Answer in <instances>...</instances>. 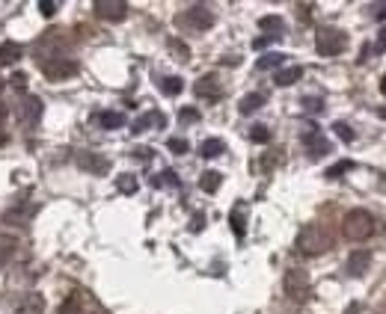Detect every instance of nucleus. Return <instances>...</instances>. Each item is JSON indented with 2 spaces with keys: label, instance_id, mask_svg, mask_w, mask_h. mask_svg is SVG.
Returning <instances> with one entry per match:
<instances>
[{
  "label": "nucleus",
  "instance_id": "nucleus-1",
  "mask_svg": "<svg viewBox=\"0 0 386 314\" xmlns=\"http://www.w3.org/2000/svg\"><path fill=\"white\" fill-rule=\"evenodd\" d=\"M297 252H303V255H321V252H327V249L333 246V234L327 231V225H321V222H306L301 231H297Z\"/></svg>",
  "mask_w": 386,
  "mask_h": 314
},
{
  "label": "nucleus",
  "instance_id": "nucleus-2",
  "mask_svg": "<svg viewBox=\"0 0 386 314\" xmlns=\"http://www.w3.org/2000/svg\"><path fill=\"white\" fill-rule=\"evenodd\" d=\"M375 229H378V220L371 217L368 210H363V208H354V210H347L345 217H342V234L351 243L368 241V237L375 234Z\"/></svg>",
  "mask_w": 386,
  "mask_h": 314
},
{
  "label": "nucleus",
  "instance_id": "nucleus-3",
  "mask_svg": "<svg viewBox=\"0 0 386 314\" xmlns=\"http://www.w3.org/2000/svg\"><path fill=\"white\" fill-rule=\"evenodd\" d=\"M211 24H214V12H211L208 6H202V3H193V6H188L184 12L176 15V27L188 30V33H205Z\"/></svg>",
  "mask_w": 386,
  "mask_h": 314
},
{
  "label": "nucleus",
  "instance_id": "nucleus-4",
  "mask_svg": "<svg viewBox=\"0 0 386 314\" xmlns=\"http://www.w3.org/2000/svg\"><path fill=\"white\" fill-rule=\"evenodd\" d=\"M66 57V39L60 36V30H48L39 42H36V62L45 66V62L51 59H60Z\"/></svg>",
  "mask_w": 386,
  "mask_h": 314
},
{
  "label": "nucleus",
  "instance_id": "nucleus-5",
  "mask_svg": "<svg viewBox=\"0 0 386 314\" xmlns=\"http://www.w3.org/2000/svg\"><path fill=\"white\" fill-rule=\"evenodd\" d=\"M282 287H285V294H289V299H294V303H303V299H309L312 282H309V273H306V270L291 267V270H285Z\"/></svg>",
  "mask_w": 386,
  "mask_h": 314
},
{
  "label": "nucleus",
  "instance_id": "nucleus-6",
  "mask_svg": "<svg viewBox=\"0 0 386 314\" xmlns=\"http://www.w3.org/2000/svg\"><path fill=\"white\" fill-rule=\"evenodd\" d=\"M345 45H347V36L342 30H336V27H318L315 33V48H318V54L321 57H339L345 51Z\"/></svg>",
  "mask_w": 386,
  "mask_h": 314
},
{
  "label": "nucleus",
  "instance_id": "nucleus-7",
  "mask_svg": "<svg viewBox=\"0 0 386 314\" xmlns=\"http://www.w3.org/2000/svg\"><path fill=\"white\" fill-rule=\"evenodd\" d=\"M42 116V101L36 95H21V101L15 104V119L24 124V128H30V124H36Z\"/></svg>",
  "mask_w": 386,
  "mask_h": 314
},
{
  "label": "nucleus",
  "instance_id": "nucleus-8",
  "mask_svg": "<svg viewBox=\"0 0 386 314\" xmlns=\"http://www.w3.org/2000/svg\"><path fill=\"white\" fill-rule=\"evenodd\" d=\"M303 145L312 160H321L324 155H330V143L324 140V134L318 131V124H306L303 128Z\"/></svg>",
  "mask_w": 386,
  "mask_h": 314
},
{
  "label": "nucleus",
  "instance_id": "nucleus-9",
  "mask_svg": "<svg viewBox=\"0 0 386 314\" xmlns=\"http://www.w3.org/2000/svg\"><path fill=\"white\" fill-rule=\"evenodd\" d=\"M42 71H45L48 80H66V78H74V74H78V62L71 57H60V59L45 62Z\"/></svg>",
  "mask_w": 386,
  "mask_h": 314
},
{
  "label": "nucleus",
  "instance_id": "nucleus-10",
  "mask_svg": "<svg viewBox=\"0 0 386 314\" xmlns=\"http://www.w3.org/2000/svg\"><path fill=\"white\" fill-rule=\"evenodd\" d=\"M92 9H95V15L104 18V21H122V18L128 15V3H125V0H95Z\"/></svg>",
  "mask_w": 386,
  "mask_h": 314
},
{
  "label": "nucleus",
  "instance_id": "nucleus-11",
  "mask_svg": "<svg viewBox=\"0 0 386 314\" xmlns=\"http://www.w3.org/2000/svg\"><path fill=\"white\" fill-rule=\"evenodd\" d=\"M78 166L90 175H107L110 172V160L98 152H81L78 155Z\"/></svg>",
  "mask_w": 386,
  "mask_h": 314
},
{
  "label": "nucleus",
  "instance_id": "nucleus-12",
  "mask_svg": "<svg viewBox=\"0 0 386 314\" xmlns=\"http://www.w3.org/2000/svg\"><path fill=\"white\" fill-rule=\"evenodd\" d=\"M193 92H196L199 98H220V95H223V86H220V80L214 78V74H205V78L196 80Z\"/></svg>",
  "mask_w": 386,
  "mask_h": 314
},
{
  "label": "nucleus",
  "instance_id": "nucleus-13",
  "mask_svg": "<svg viewBox=\"0 0 386 314\" xmlns=\"http://www.w3.org/2000/svg\"><path fill=\"white\" fill-rule=\"evenodd\" d=\"M33 213H36V205L24 202V205H18V208H9V210L4 213V222H9V225H27V222L33 220Z\"/></svg>",
  "mask_w": 386,
  "mask_h": 314
},
{
  "label": "nucleus",
  "instance_id": "nucleus-14",
  "mask_svg": "<svg viewBox=\"0 0 386 314\" xmlns=\"http://www.w3.org/2000/svg\"><path fill=\"white\" fill-rule=\"evenodd\" d=\"M15 314H45V297L42 294H24L15 306Z\"/></svg>",
  "mask_w": 386,
  "mask_h": 314
},
{
  "label": "nucleus",
  "instance_id": "nucleus-15",
  "mask_svg": "<svg viewBox=\"0 0 386 314\" xmlns=\"http://www.w3.org/2000/svg\"><path fill=\"white\" fill-rule=\"evenodd\" d=\"M152 124H160V128H164V124H167L164 113H158V110H149V113H143V116L131 124V131H134V134H143V131L152 128Z\"/></svg>",
  "mask_w": 386,
  "mask_h": 314
},
{
  "label": "nucleus",
  "instance_id": "nucleus-16",
  "mask_svg": "<svg viewBox=\"0 0 386 314\" xmlns=\"http://www.w3.org/2000/svg\"><path fill=\"white\" fill-rule=\"evenodd\" d=\"M371 264V252H366V249H357V252L347 258V276H363L368 270Z\"/></svg>",
  "mask_w": 386,
  "mask_h": 314
},
{
  "label": "nucleus",
  "instance_id": "nucleus-17",
  "mask_svg": "<svg viewBox=\"0 0 386 314\" xmlns=\"http://www.w3.org/2000/svg\"><path fill=\"white\" fill-rule=\"evenodd\" d=\"M18 252V241L12 234H0V267H6V264L15 258Z\"/></svg>",
  "mask_w": 386,
  "mask_h": 314
},
{
  "label": "nucleus",
  "instance_id": "nucleus-18",
  "mask_svg": "<svg viewBox=\"0 0 386 314\" xmlns=\"http://www.w3.org/2000/svg\"><path fill=\"white\" fill-rule=\"evenodd\" d=\"M98 124L107 131H116V128H125V116H122L119 110H104V113H98Z\"/></svg>",
  "mask_w": 386,
  "mask_h": 314
},
{
  "label": "nucleus",
  "instance_id": "nucleus-19",
  "mask_svg": "<svg viewBox=\"0 0 386 314\" xmlns=\"http://www.w3.org/2000/svg\"><path fill=\"white\" fill-rule=\"evenodd\" d=\"M303 78V69L301 66H289V69H280L277 74H273V83L277 86H291Z\"/></svg>",
  "mask_w": 386,
  "mask_h": 314
},
{
  "label": "nucleus",
  "instance_id": "nucleus-20",
  "mask_svg": "<svg viewBox=\"0 0 386 314\" xmlns=\"http://www.w3.org/2000/svg\"><path fill=\"white\" fill-rule=\"evenodd\" d=\"M261 107H265V92H250V95H244L241 104H238V110L244 113V116H250V113H256V110H261Z\"/></svg>",
  "mask_w": 386,
  "mask_h": 314
},
{
  "label": "nucleus",
  "instance_id": "nucleus-21",
  "mask_svg": "<svg viewBox=\"0 0 386 314\" xmlns=\"http://www.w3.org/2000/svg\"><path fill=\"white\" fill-rule=\"evenodd\" d=\"M21 45L18 42H4L0 45V66H12V62L21 59Z\"/></svg>",
  "mask_w": 386,
  "mask_h": 314
},
{
  "label": "nucleus",
  "instance_id": "nucleus-22",
  "mask_svg": "<svg viewBox=\"0 0 386 314\" xmlns=\"http://www.w3.org/2000/svg\"><path fill=\"white\" fill-rule=\"evenodd\" d=\"M259 27L261 30H270V36H285V21L280 15H265V18H259Z\"/></svg>",
  "mask_w": 386,
  "mask_h": 314
},
{
  "label": "nucleus",
  "instance_id": "nucleus-23",
  "mask_svg": "<svg viewBox=\"0 0 386 314\" xmlns=\"http://www.w3.org/2000/svg\"><path fill=\"white\" fill-rule=\"evenodd\" d=\"M223 152H226V143L217 140V136H214V140H205L202 145H199V155H202V157H220Z\"/></svg>",
  "mask_w": 386,
  "mask_h": 314
},
{
  "label": "nucleus",
  "instance_id": "nucleus-24",
  "mask_svg": "<svg viewBox=\"0 0 386 314\" xmlns=\"http://www.w3.org/2000/svg\"><path fill=\"white\" fill-rule=\"evenodd\" d=\"M282 62H285V54H277V51H273V54H265V57H261V59L256 62V69H259V71H268V69H280Z\"/></svg>",
  "mask_w": 386,
  "mask_h": 314
},
{
  "label": "nucleus",
  "instance_id": "nucleus-25",
  "mask_svg": "<svg viewBox=\"0 0 386 314\" xmlns=\"http://www.w3.org/2000/svg\"><path fill=\"white\" fill-rule=\"evenodd\" d=\"M220 181H223V175L211 169V172H202V178H199V187H202L205 193H214L217 187H220Z\"/></svg>",
  "mask_w": 386,
  "mask_h": 314
},
{
  "label": "nucleus",
  "instance_id": "nucleus-26",
  "mask_svg": "<svg viewBox=\"0 0 386 314\" xmlns=\"http://www.w3.org/2000/svg\"><path fill=\"white\" fill-rule=\"evenodd\" d=\"M158 86H160V92H164V95H179V92L184 90L181 78H160Z\"/></svg>",
  "mask_w": 386,
  "mask_h": 314
},
{
  "label": "nucleus",
  "instance_id": "nucleus-27",
  "mask_svg": "<svg viewBox=\"0 0 386 314\" xmlns=\"http://www.w3.org/2000/svg\"><path fill=\"white\" fill-rule=\"evenodd\" d=\"M232 231H235V237H244V205H238L232 210Z\"/></svg>",
  "mask_w": 386,
  "mask_h": 314
},
{
  "label": "nucleus",
  "instance_id": "nucleus-28",
  "mask_svg": "<svg viewBox=\"0 0 386 314\" xmlns=\"http://www.w3.org/2000/svg\"><path fill=\"white\" fill-rule=\"evenodd\" d=\"M116 187H119V193H137V178H134V175H119V178H116Z\"/></svg>",
  "mask_w": 386,
  "mask_h": 314
},
{
  "label": "nucleus",
  "instance_id": "nucleus-29",
  "mask_svg": "<svg viewBox=\"0 0 386 314\" xmlns=\"http://www.w3.org/2000/svg\"><path fill=\"white\" fill-rule=\"evenodd\" d=\"M250 140H253V143H268V140H270L268 124H253V128H250Z\"/></svg>",
  "mask_w": 386,
  "mask_h": 314
},
{
  "label": "nucleus",
  "instance_id": "nucleus-30",
  "mask_svg": "<svg viewBox=\"0 0 386 314\" xmlns=\"http://www.w3.org/2000/svg\"><path fill=\"white\" fill-rule=\"evenodd\" d=\"M152 184H155V187H164V184L176 187V184H179V178H176V172H172V169H164V172L158 175V178H152Z\"/></svg>",
  "mask_w": 386,
  "mask_h": 314
},
{
  "label": "nucleus",
  "instance_id": "nucleus-31",
  "mask_svg": "<svg viewBox=\"0 0 386 314\" xmlns=\"http://www.w3.org/2000/svg\"><path fill=\"white\" fill-rule=\"evenodd\" d=\"M347 169H354V163H351V160H339L336 166L327 169V178H342V175H345Z\"/></svg>",
  "mask_w": 386,
  "mask_h": 314
},
{
  "label": "nucleus",
  "instance_id": "nucleus-32",
  "mask_svg": "<svg viewBox=\"0 0 386 314\" xmlns=\"http://www.w3.org/2000/svg\"><path fill=\"white\" fill-rule=\"evenodd\" d=\"M333 131H336V136H339V140H345V143H351V140H354V131L347 128L345 122H336V124H333Z\"/></svg>",
  "mask_w": 386,
  "mask_h": 314
},
{
  "label": "nucleus",
  "instance_id": "nucleus-33",
  "mask_svg": "<svg viewBox=\"0 0 386 314\" xmlns=\"http://www.w3.org/2000/svg\"><path fill=\"white\" fill-rule=\"evenodd\" d=\"M167 145H170V152H172V155H184V152H188V148H191V145H188V140H179V136H172V140H170Z\"/></svg>",
  "mask_w": 386,
  "mask_h": 314
},
{
  "label": "nucleus",
  "instance_id": "nucleus-34",
  "mask_svg": "<svg viewBox=\"0 0 386 314\" xmlns=\"http://www.w3.org/2000/svg\"><path fill=\"white\" fill-rule=\"evenodd\" d=\"M12 86H15V90L21 92V95H27V74H12Z\"/></svg>",
  "mask_w": 386,
  "mask_h": 314
},
{
  "label": "nucleus",
  "instance_id": "nucleus-35",
  "mask_svg": "<svg viewBox=\"0 0 386 314\" xmlns=\"http://www.w3.org/2000/svg\"><path fill=\"white\" fill-rule=\"evenodd\" d=\"M179 122H184V124H188V122H199V110H193V107H184V110L179 113Z\"/></svg>",
  "mask_w": 386,
  "mask_h": 314
},
{
  "label": "nucleus",
  "instance_id": "nucleus-36",
  "mask_svg": "<svg viewBox=\"0 0 386 314\" xmlns=\"http://www.w3.org/2000/svg\"><path fill=\"white\" fill-rule=\"evenodd\" d=\"M57 6H60V3H54V0H39V9H42L45 18H51L54 12H57Z\"/></svg>",
  "mask_w": 386,
  "mask_h": 314
},
{
  "label": "nucleus",
  "instance_id": "nucleus-37",
  "mask_svg": "<svg viewBox=\"0 0 386 314\" xmlns=\"http://www.w3.org/2000/svg\"><path fill=\"white\" fill-rule=\"evenodd\" d=\"M368 15L371 18H386V0H383V3H371L368 6Z\"/></svg>",
  "mask_w": 386,
  "mask_h": 314
},
{
  "label": "nucleus",
  "instance_id": "nucleus-38",
  "mask_svg": "<svg viewBox=\"0 0 386 314\" xmlns=\"http://www.w3.org/2000/svg\"><path fill=\"white\" fill-rule=\"evenodd\" d=\"M170 48L179 54V59H181V62H188V59H191V51H188V48H184V45H179V42H170Z\"/></svg>",
  "mask_w": 386,
  "mask_h": 314
},
{
  "label": "nucleus",
  "instance_id": "nucleus-39",
  "mask_svg": "<svg viewBox=\"0 0 386 314\" xmlns=\"http://www.w3.org/2000/svg\"><path fill=\"white\" fill-rule=\"evenodd\" d=\"M303 107H306L309 113H318V110L324 107V101H321V98H303Z\"/></svg>",
  "mask_w": 386,
  "mask_h": 314
},
{
  "label": "nucleus",
  "instance_id": "nucleus-40",
  "mask_svg": "<svg viewBox=\"0 0 386 314\" xmlns=\"http://www.w3.org/2000/svg\"><path fill=\"white\" fill-rule=\"evenodd\" d=\"M375 51H378V54H383V51H386V27H383V30L378 33V42H375Z\"/></svg>",
  "mask_w": 386,
  "mask_h": 314
},
{
  "label": "nucleus",
  "instance_id": "nucleus-41",
  "mask_svg": "<svg viewBox=\"0 0 386 314\" xmlns=\"http://www.w3.org/2000/svg\"><path fill=\"white\" fill-rule=\"evenodd\" d=\"M134 157L137 160H149V157H152V148H134Z\"/></svg>",
  "mask_w": 386,
  "mask_h": 314
},
{
  "label": "nucleus",
  "instance_id": "nucleus-42",
  "mask_svg": "<svg viewBox=\"0 0 386 314\" xmlns=\"http://www.w3.org/2000/svg\"><path fill=\"white\" fill-rule=\"evenodd\" d=\"M6 119H9V107L0 101V131H4V124H6Z\"/></svg>",
  "mask_w": 386,
  "mask_h": 314
},
{
  "label": "nucleus",
  "instance_id": "nucleus-43",
  "mask_svg": "<svg viewBox=\"0 0 386 314\" xmlns=\"http://www.w3.org/2000/svg\"><path fill=\"white\" fill-rule=\"evenodd\" d=\"M273 39H277V36H261V39H256V42H253V48H265V45H270Z\"/></svg>",
  "mask_w": 386,
  "mask_h": 314
},
{
  "label": "nucleus",
  "instance_id": "nucleus-44",
  "mask_svg": "<svg viewBox=\"0 0 386 314\" xmlns=\"http://www.w3.org/2000/svg\"><path fill=\"white\" fill-rule=\"evenodd\" d=\"M345 314H359V306H357V303H354V306H351V308H347V311H345Z\"/></svg>",
  "mask_w": 386,
  "mask_h": 314
},
{
  "label": "nucleus",
  "instance_id": "nucleus-45",
  "mask_svg": "<svg viewBox=\"0 0 386 314\" xmlns=\"http://www.w3.org/2000/svg\"><path fill=\"white\" fill-rule=\"evenodd\" d=\"M380 90H383V95H386V80H383V83H380Z\"/></svg>",
  "mask_w": 386,
  "mask_h": 314
}]
</instances>
